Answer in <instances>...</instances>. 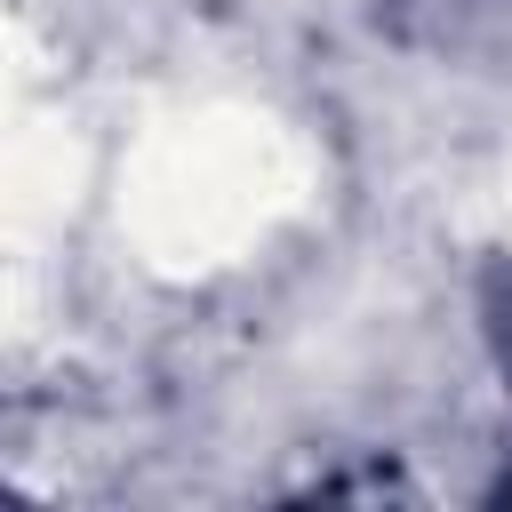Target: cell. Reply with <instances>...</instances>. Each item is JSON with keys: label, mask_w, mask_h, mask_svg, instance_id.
I'll list each match as a JSON object with an SVG mask.
<instances>
[{"label": "cell", "mask_w": 512, "mask_h": 512, "mask_svg": "<svg viewBox=\"0 0 512 512\" xmlns=\"http://www.w3.org/2000/svg\"><path fill=\"white\" fill-rule=\"evenodd\" d=\"M480 320H488V344H496V368H504V392H512V256L488 264V280H480Z\"/></svg>", "instance_id": "obj_1"}, {"label": "cell", "mask_w": 512, "mask_h": 512, "mask_svg": "<svg viewBox=\"0 0 512 512\" xmlns=\"http://www.w3.org/2000/svg\"><path fill=\"white\" fill-rule=\"evenodd\" d=\"M384 16H408V8H456V0H376Z\"/></svg>", "instance_id": "obj_2"}, {"label": "cell", "mask_w": 512, "mask_h": 512, "mask_svg": "<svg viewBox=\"0 0 512 512\" xmlns=\"http://www.w3.org/2000/svg\"><path fill=\"white\" fill-rule=\"evenodd\" d=\"M496 504H512V472H504V480H496Z\"/></svg>", "instance_id": "obj_3"}]
</instances>
